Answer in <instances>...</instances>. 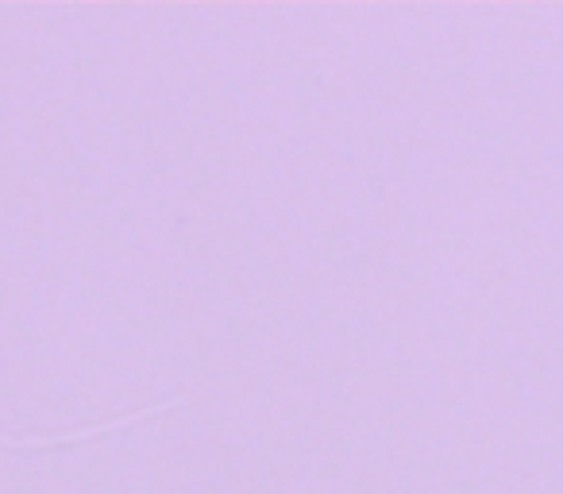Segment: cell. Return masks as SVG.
Segmentation results:
<instances>
[{"mask_svg": "<svg viewBox=\"0 0 563 494\" xmlns=\"http://www.w3.org/2000/svg\"><path fill=\"white\" fill-rule=\"evenodd\" d=\"M174 406H178V398L155 402V406H147V409L112 417V421H104V425H86V429H74V432H51V437H0V448H63V444H78V440L101 437V432H112V429H132V425L147 421V417H155V414H166V409H174Z\"/></svg>", "mask_w": 563, "mask_h": 494, "instance_id": "1", "label": "cell"}]
</instances>
